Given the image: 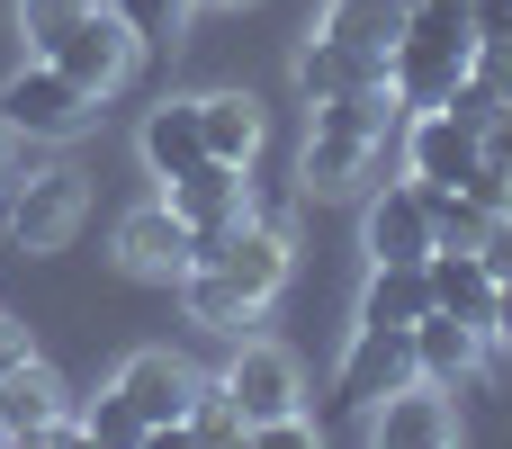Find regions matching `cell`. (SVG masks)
<instances>
[{"instance_id": "obj_1", "label": "cell", "mask_w": 512, "mask_h": 449, "mask_svg": "<svg viewBox=\"0 0 512 449\" xmlns=\"http://www.w3.org/2000/svg\"><path fill=\"white\" fill-rule=\"evenodd\" d=\"M396 126H405L396 81H369V90H342V99H306V162H297L306 198H351V189H369V171L387 162Z\"/></svg>"}, {"instance_id": "obj_2", "label": "cell", "mask_w": 512, "mask_h": 449, "mask_svg": "<svg viewBox=\"0 0 512 449\" xmlns=\"http://www.w3.org/2000/svg\"><path fill=\"white\" fill-rule=\"evenodd\" d=\"M477 63V27H468V0H414L387 36V81L405 108H441L459 90V72Z\"/></svg>"}, {"instance_id": "obj_3", "label": "cell", "mask_w": 512, "mask_h": 449, "mask_svg": "<svg viewBox=\"0 0 512 449\" xmlns=\"http://www.w3.org/2000/svg\"><path fill=\"white\" fill-rule=\"evenodd\" d=\"M189 270H216L243 306H270L288 288V225L279 216H234L225 234H189Z\"/></svg>"}, {"instance_id": "obj_4", "label": "cell", "mask_w": 512, "mask_h": 449, "mask_svg": "<svg viewBox=\"0 0 512 449\" xmlns=\"http://www.w3.org/2000/svg\"><path fill=\"white\" fill-rule=\"evenodd\" d=\"M81 216H90V180H81L72 162H45V171L9 180V198H0L9 252H63V243L81 234Z\"/></svg>"}, {"instance_id": "obj_5", "label": "cell", "mask_w": 512, "mask_h": 449, "mask_svg": "<svg viewBox=\"0 0 512 449\" xmlns=\"http://www.w3.org/2000/svg\"><path fill=\"white\" fill-rule=\"evenodd\" d=\"M90 117H99V99H90L63 63H45V54H27V63L0 81V126L27 135V144H72Z\"/></svg>"}, {"instance_id": "obj_6", "label": "cell", "mask_w": 512, "mask_h": 449, "mask_svg": "<svg viewBox=\"0 0 512 449\" xmlns=\"http://www.w3.org/2000/svg\"><path fill=\"white\" fill-rule=\"evenodd\" d=\"M405 378H414V324H360L342 369H333V414L360 432L378 414V396H396Z\"/></svg>"}, {"instance_id": "obj_7", "label": "cell", "mask_w": 512, "mask_h": 449, "mask_svg": "<svg viewBox=\"0 0 512 449\" xmlns=\"http://www.w3.org/2000/svg\"><path fill=\"white\" fill-rule=\"evenodd\" d=\"M396 144H405V180H423V189H459L486 162V126H468L459 108H405Z\"/></svg>"}, {"instance_id": "obj_8", "label": "cell", "mask_w": 512, "mask_h": 449, "mask_svg": "<svg viewBox=\"0 0 512 449\" xmlns=\"http://www.w3.org/2000/svg\"><path fill=\"white\" fill-rule=\"evenodd\" d=\"M135 54H144V45L126 36V18H117L108 0H99V9H81V18H72V27H63V36L45 45V63H63V72H72V81H81L90 99H108V90H117V81L135 72Z\"/></svg>"}, {"instance_id": "obj_9", "label": "cell", "mask_w": 512, "mask_h": 449, "mask_svg": "<svg viewBox=\"0 0 512 449\" xmlns=\"http://www.w3.org/2000/svg\"><path fill=\"white\" fill-rule=\"evenodd\" d=\"M360 441H378V449H450L459 441V396L432 387V378H405L396 396H378V414L360 423Z\"/></svg>"}, {"instance_id": "obj_10", "label": "cell", "mask_w": 512, "mask_h": 449, "mask_svg": "<svg viewBox=\"0 0 512 449\" xmlns=\"http://www.w3.org/2000/svg\"><path fill=\"white\" fill-rule=\"evenodd\" d=\"M108 387L135 405V423H144L153 441H180V414H189V387H198V369H189L180 351H126V369H117Z\"/></svg>"}, {"instance_id": "obj_11", "label": "cell", "mask_w": 512, "mask_h": 449, "mask_svg": "<svg viewBox=\"0 0 512 449\" xmlns=\"http://www.w3.org/2000/svg\"><path fill=\"white\" fill-rule=\"evenodd\" d=\"M225 396L243 405V423H270V414H306V378L279 342H243L234 333V360H225Z\"/></svg>"}, {"instance_id": "obj_12", "label": "cell", "mask_w": 512, "mask_h": 449, "mask_svg": "<svg viewBox=\"0 0 512 449\" xmlns=\"http://www.w3.org/2000/svg\"><path fill=\"white\" fill-rule=\"evenodd\" d=\"M0 441H81V423L63 405V378L45 360L0 369Z\"/></svg>"}, {"instance_id": "obj_13", "label": "cell", "mask_w": 512, "mask_h": 449, "mask_svg": "<svg viewBox=\"0 0 512 449\" xmlns=\"http://www.w3.org/2000/svg\"><path fill=\"white\" fill-rule=\"evenodd\" d=\"M162 207L189 225V234H225L234 216H252V189H243V162H198V171H180V180H162Z\"/></svg>"}, {"instance_id": "obj_14", "label": "cell", "mask_w": 512, "mask_h": 449, "mask_svg": "<svg viewBox=\"0 0 512 449\" xmlns=\"http://www.w3.org/2000/svg\"><path fill=\"white\" fill-rule=\"evenodd\" d=\"M360 243L369 261H423L432 252V207H423V180H387L360 216Z\"/></svg>"}, {"instance_id": "obj_15", "label": "cell", "mask_w": 512, "mask_h": 449, "mask_svg": "<svg viewBox=\"0 0 512 449\" xmlns=\"http://www.w3.org/2000/svg\"><path fill=\"white\" fill-rule=\"evenodd\" d=\"M117 270L126 279H180L189 270V225L153 198V207H126L117 216Z\"/></svg>"}, {"instance_id": "obj_16", "label": "cell", "mask_w": 512, "mask_h": 449, "mask_svg": "<svg viewBox=\"0 0 512 449\" xmlns=\"http://www.w3.org/2000/svg\"><path fill=\"white\" fill-rule=\"evenodd\" d=\"M486 360H495V351H486V333H477V324H459V315H441V306L414 324V378H432V387H450V396H459V387H477V378H486Z\"/></svg>"}, {"instance_id": "obj_17", "label": "cell", "mask_w": 512, "mask_h": 449, "mask_svg": "<svg viewBox=\"0 0 512 449\" xmlns=\"http://www.w3.org/2000/svg\"><path fill=\"white\" fill-rule=\"evenodd\" d=\"M423 279H432V306L441 315H459V324H477L486 333V315H495V270H486V252H459V243H432L423 252Z\"/></svg>"}, {"instance_id": "obj_18", "label": "cell", "mask_w": 512, "mask_h": 449, "mask_svg": "<svg viewBox=\"0 0 512 449\" xmlns=\"http://www.w3.org/2000/svg\"><path fill=\"white\" fill-rule=\"evenodd\" d=\"M369 81H387V45H342V36L297 45V90L306 99H342V90H369Z\"/></svg>"}, {"instance_id": "obj_19", "label": "cell", "mask_w": 512, "mask_h": 449, "mask_svg": "<svg viewBox=\"0 0 512 449\" xmlns=\"http://www.w3.org/2000/svg\"><path fill=\"white\" fill-rule=\"evenodd\" d=\"M144 171L153 180H180V171H198L207 162V135H198V99H162L153 117H144Z\"/></svg>"}, {"instance_id": "obj_20", "label": "cell", "mask_w": 512, "mask_h": 449, "mask_svg": "<svg viewBox=\"0 0 512 449\" xmlns=\"http://www.w3.org/2000/svg\"><path fill=\"white\" fill-rule=\"evenodd\" d=\"M423 315H432L423 261H369V279H360V324H423Z\"/></svg>"}, {"instance_id": "obj_21", "label": "cell", "mask_w": 512, "mask_h": 449, "mask_svg": "<svg viewBox=\"0 0 512 449\" xmlns=\"http://www.w3.org/2000/svg\"><path fill=\"white\" fill-rule=\"evenodd\" d=\"M198 135H207L216 162H243L252 171V153H261V99L252 90H207L198 99Z\"/></svg>"}, {"instance_id": "obj_22", "label": "cell", "mask_w": 512, "mask_h": 449, "mask_svg": "<svg viewBox=\"0 0 512 449\" xmlns=\"http://www.w3.org/2000/svg\"><path fill=\"white\" fill-rule=\"evenodd\" d=\"M180 441H207V449H225V441H252V423H243V405L225 396V378H198V387H189Z\"/></svg>"}, {"instance_id": "obj_23", "label": "cell", "mask_w": 512, "mask_h": 449, "mask_svg": "<svg viewBox=\"0 0 512 449\" xmlns=\"http://www.w3.org/2000/svg\"><path fill=\"white\" fill-rule=\"evenodd\" d=\"M180 306H189V324H207V333H225V342H234V333L261 315V306H243V297H234L216 270H180Z\"/></svg>"}, {"instance_id": "obj_24", "label": "cell", "mask_w": 512, "mask_h": 449, "mask_svg": "<svg viewBox=\"0 0 512 449\" xmlns=\"http://www.w3.org/2000/svg\"><path fill=\"white\" fill-rule=\"evenodd\" d=\"M423 207H432V243H459V252H477L495 225V207H477L468 189H423Z\"/></svg>"}, {"instance_id": "obj_25", "label": "cell", "mask_w": 512, "mask_h": 449, "mask_svg": "<svg viewBox=\"0 0 512 449\" xmlns=\"http://www.w3.org/2000/svg\"><path fill=\"white\" fill-rule=\"evenodd\" d=\"M108 9L126 18V36H135V45H171V36L189 27V9H198V0H108Z\"/></svg>"}, {"instance_id": "obj_26", "label": "cell", "mask_w": 512, "mask_h": 449, "mask_svg": "<svg viewBox=\"0 0 512 449\" xmlns=\"http://www.w3.org/2000/svg\"><path fill=\"white\" fill-rule=\"evenodd\" d=\"M72 423H81V441H153V432L135 423V405H126L117 387H99V396H90V405H81Z\"/></svg>"}, {"instance_id": "obj_27", "label": "cell", "mask_w": 512, "mask_h": 449, "mask_svg": "<svg viewBox=\"0 0 512 449\" xmlns=\"http://www.w3.org/2000/svg\"><path fill=\"white\" fill-rule=\"evenodd\" d=\"M81 9H99V0H18V36H27L36 54H45V45H54V36H63V27H72Z\"/></svg>"}, {"instance_id": "obj_28", "label": "cell", "mask_w": 512, "mask_h": 449, "mask_svg": "<svg viewBox=\"0 0 512 449\" xmlns=\"http://www.w3.org/2000/svg\"><path fill=\"white\" fill-rule=\"evenodd\" d=\"M252 441L261 449H315V423L306 414H270V423H252Z\"/></svg>"}, {"instance_id": "obj_29", "label": "cell", "mask_w": 512, "mask_h": 449, "mask_svg": "<svg viewBox=\"0 0 512 449\" xmlns=\"http://www.w3.org/2000/svg\"><path fill=\"white\" fill-rule=\"evenodd\" d=\"M468 27L477 45H512V0H468Z\"/></svg>"}, {"instance_id": "obj_30", "label": "cell", "mask_w": 512, "mask_h": 449, "mask_svg": "<svg viewBox=\"0 0 512 449\" xmlns=\"http://www.w3.org/2000/svg\"><path fill=\"white\" fill-rule=\"evenodd\" d=\"M477 252H486V270L512 288V216H495V225H486V243H477Z\"/></svg>"}, {"instance_id": "obj_31", "label": "cell", "mask_w": 512, "mask_h": 449, "mask_svg": "<svg viewBox=\"0 0 512 449\" xmlns=\"http://www.w3.org/2000/svg\"><path fill=\"white\" fill-rule=\"evenodd\" d=\"M486 351H512V288H495V315H486Z\"/></svg>"}, {"instance_id": "obj_32", "label": "cell", "mask_w": 512, "mask_h": 449, "mask_svg": "<svg viewBox=\"0 0 512 449\" xmlns=\"http://www.w3.org/2000/svg\"><path fill=\"white\" fill-rule=\"evenodd\" d=\"M18 360H36V351H27V333H18V324L0 315V369H18Z\"/></svg>"}, {"instance_id": "obj_33", "label": "cell", "mask_w": 512, "mask_h": 449, "mask_svg": "<svg viewBox=\"0 0 512 449\" xmlns=\"http://www.w3.org/2000/svg\"><path fill=\"white\" fill-rule=\"evenodd\" d=\"M9 144H18V135H9V126H0V180H9Z\"/></svg>"}, {"instance_id": "obj_34", "label": "cell", "mask_w": 512, "mask_h": 449, "mask_svg": "<svg viewBox=\"0 0 512 449\" xmlns=\"http://www.w3.org/2000/svg\"><path fill=\"white\" fill-rule=\"evenodd\" d=\"M198 9H243V0H198Z\"/></svg>"}, {"instance_id": "obj_35", "label": "cell", "mask_w": 512, "mask_h": 449, "mask_svg": "<svg viewBox=\"0 0 512 449\" xmlns=\"http://www.w3.org/2000/svg\"><path fill=\"white\" fill-rule=\"evenodd\" d=\"M378 9H396V18H405V9H414V0H378Z\"/></svg>"}]
</instances>
